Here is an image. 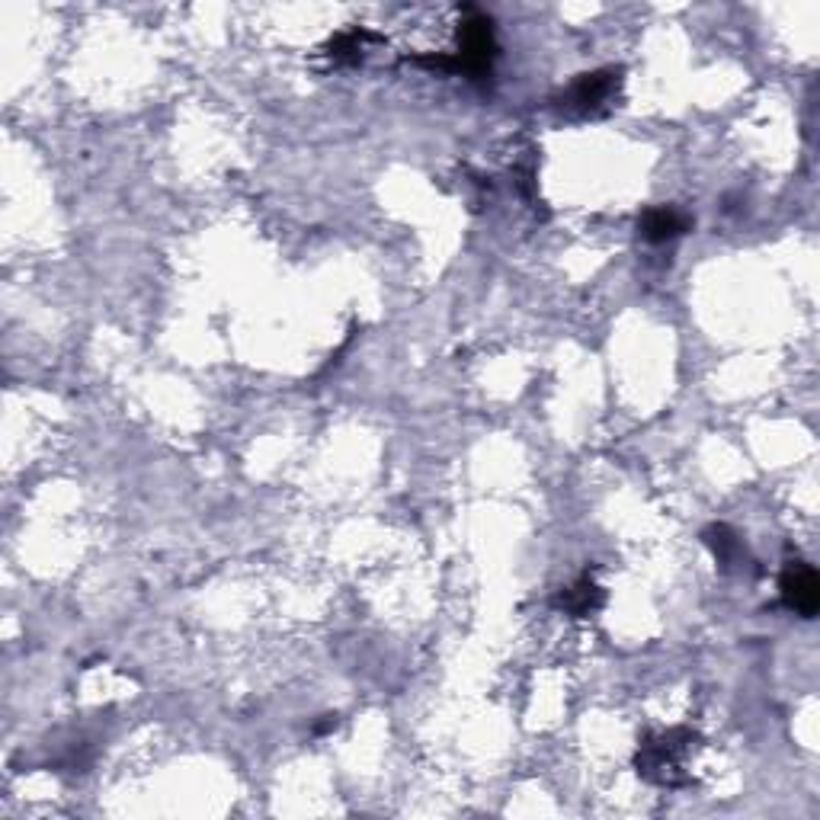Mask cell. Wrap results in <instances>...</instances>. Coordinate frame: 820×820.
Returning a JSON list of instances; mask_svg holds the SVG:
<instances>
[{
  "label": "cell",
  "mask_w": 820,
  "mask_h": 820,
  "mask_svg": "<svg viewBox=\"0 0 820 820\" xmlns=\"http://www.w3.org/2000/svg\"><path fill=\"white\" fill-rule=\"evenodd\" d=\"M497 58V36H494V20L481 13L477 7H465L459 20V55H455V71L469 78H490Z\"/></svg>",
  "instance_id": "obj_1"
},
{
  "label": "cell",
  "mask_w": 820,
  "mask_h": 820,
  "mask_svg": "<svg viewBox=\"0 0 820 820\" xmlns=\"http://www.w3.org/2000/svg\"><path fill=\"white\" fill-rule=\"evenodd\" d=\"M692 735L683 731V728H673L667 735L654 737L648 740L642 750H638V773L650 782H667V785H677V766H680V757L690 750Z\"/></svg>",
  "instance_id": "obj_2"
},
{
  "label": "cell",
  "mask_w": 820,
  "mask_h": 820,
  "mask_svg": "<svg viewBox=\"0 0 820 820\" xmlns=\"http://www.w3.org/2000/svg\"><path fill=\"white\" fill-rule=\"evenodd\" d=\"M778 590H782V603H785V609H792L795 615H801V619H815V615H818L820 584L811 564H788V567L782 570Z\"/></svg>",
  "instance_id": "obj_3"
},
{
  "label": "cell",
  "mask_w": 820,
  "mask_h": 820,
  "mask_svg": "<svg viewBox=\"0 0 820 820\" xmlns=\"http://www.w3.org/2000/svg\"><path fill=\"white\" fill-rule=\"evenodd\" d=\"M615 86H619V71H612V68L593 71V74H580L577 84L570 86L567 100H570V106L580 109V113H597L603 103L612 100Z\"/></svg>",
  "instance_id": "obj_4"
},
{
  "label": "cell",
  "mask_w": 820,
  "mask_h": 820,
  "mask_svg": "<svg viewBox=\"0 0 820 820\" xmlns=\"http://www.w3.org/2000/svg\"><path fill=\"white\" fill-rule=\"evenodd\" d=\"M638 228H642V238L650 241V244H663V241H673V238H680V234H686L692 228V221L683 212H677V209H670V206H660V209H648L642 221H638Z\"/></svg>",
  "instance_id": "obj_5"
},
{
  "label": "cell",
  "mask_w": 820,
  "mask_h": 820,
  "mask_svg": "<svg viewBox=\"0 0 820 820\" xmlns=\"http://www.w3.org/2000/svg\"><path fill=\"white\" fill-rule=\"evenodd\" d=\"M558 605H562L567 615L584 619V615H590V612H597L603 605V590L590 577H580L574 587H567L562 597H558Z\"/></svg>",
  "instance_id": "obj_6"
},
{
  "label": "cell",
  "mask_w": 820,
  "mask_h": 820,
  "mask_svg": "<svg viewBox=\"0 0 820 820\" xmlns=\"http://www.w3.org/2000/svg\"><path fill=\"white\" fill-rule=\"evenodd\" d=\"M705 545L715 552V558L721 564H735L737 558H740V552H743L737 532H731L728 526H712V529L705 532Z\"/></svg>",
  "instance_id": "obj_7"
},
{
  "label": "cell",
  "mask_w": 820,
  "mask_h": 820,
  "mask_svg": "<svg viewBox=\"0 0 820 820\" xmlns=\"http://www.w3.org/2000/svg\"><path fill=\"white\" fill-rule=\"evenodd\" d=\"M369 39H372V33H366V30H349V33L337 36V39L331 43V55L340 58V61H359V58H362V43H369Z\"/></svg>",
  "instance_id": "obj_8"
}]
</instances>
